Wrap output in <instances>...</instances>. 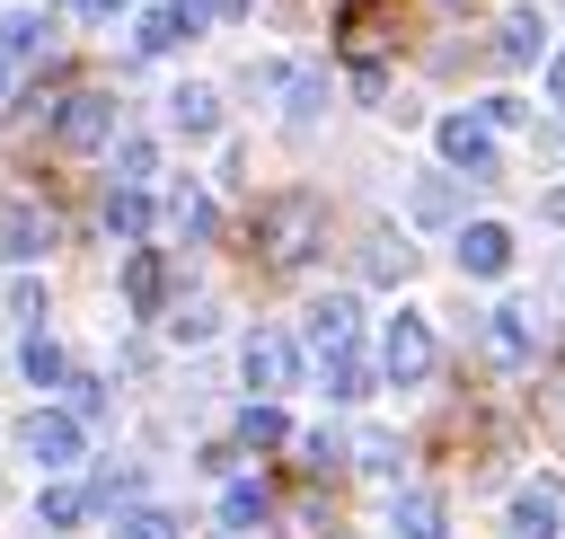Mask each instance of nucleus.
I'll return each mask as SVG.
<instances>
[{
	"mask_svg": "<svg viewBox=\"0 0 565 539\" xmlns=\"http://www.w3.org/2000/svg\"><path fill=\"white\" fill-rule=\"evenodd\" d=\"M71 9H79V18H97V27H106V18H124V9H132V0H71Z\"/></svg>",
	"mask_w": 565,
	"mask_h": 539,
	"instance_id": "nucleus-33",
	"label": "nucleus"
},
{
	"mask_svg": "<svg viewBox=\"0 0 565 539\" xmlns=\"http://www.w3.org/2000/svg\"><path fill=\"white\" fill-rule=\"evenodd\" d=\"M168 124L203 141V133H221V97H212L203 80H185V88H168Z\"/></svg>",
	"mask_w": 565,
	"mask_h": 539,
	"instance_id": "nucleus-14",
	"label": "nucleus"
},
{
	"mask_svg": "<svg viewBox=\"0 0 565 539\" xmlns=\"http://www.w3.org/2000/svg\"><path fill=\"white\" fill-rule=\"evenodd\" d=\"M44 247H53V221H44L35 203H9V212H0V256L26 265V256H44Z\"/></svg>",
	"mask_w": 565,
	"mask_h": 539,
	"instance_id": "nucleus-12",
	"label": "nucleus"
},
{
	"mask_svg": "<svg viewBox=\"0 0 565 539\" xmlns=\"http://www.w3.org/2000/svg\"><path fill=\"white\" fill-rule=\"evenodd\" d=\"M353 459H362L371 477H397V442H388V433H362V451H353Z\"/></svg>",
	"mask_w": 565,
	"mask_h": 539,
	"instance_id": "nucleus-30",
	"label": "nucleus"
},
{
	"mask_svg": "<svg viewBox=\"0 0 565 539\" xmlns=\"http://www.w3.org/2000/svg\"><path fill=\"white\" fill-rule=\"evenodd\" d=\"M282 80H291V88H282L291 124H309V115H318V97H327V88H318V71H282Z\"/></svg>",
	"mask_w": 565,
	"mask_h": 539,
	"instance_id": "nucleus-28",
	"label": "nucleus"
},
{
	"mask_svg": "<svg viewBox=\"0 0 565 539\" xmlns=\"http://www.w3.org/2000/svg\"><path fill=\"white\" fill-rule=\"evenodd\" d=\"M362 265H371V274H380V283H406V274H415V247H406V239H388V230H380V239H371V247H362Z\"/></svg>",
	"mask_w": 565,
	"mask_h": 539,
	"instance_id": "nucleus-22",
	"label": "nucleus"
},
{
	"mask_svg": "<svg viewBox=\"0 0 565 539\" xmlns=\"http://www.w3.org/2000/svg\"><path fill=\"white\" fill-rule=\"evenodd\" d=\"M494 353H503V362H530V353H539V318H530V300H503V309H494Z\"/></svg>",
	"mask_w": 565,
	"mask_h": 539,
	"instance_id": "nucleus-16",
	"label": "nucleus"
},
{
	"mask_svg": "<svg viewBox=\"0 0 565 539\" xmlns=\"http://www.w3.org/2000/svg\"><path fill=\"white\" fill-rule=\"evenodd\" d=\"M168 221H177L185 239H212V194H203V186H177V203H168Z\"/></svg>",
	"mask_w": 565,
	"mask_h": 539,
	"instance_id": "nucleus-23",
	"label": "nucleus"
},
{
	"mask_svg": "<svg viewBox=\"0 0 565 539\" xmlns=\"http://www.w3.org/2000/svg\"><path fill=\"white\" fill-rule=\"evenodd\" d=\"M265 512H274L265 477H230V486H221V521H230V530H247V521H265Z\"/></svg>",
	"mask_w": 565,
	"mask_h": 539,
	"instance_id": "nucleus-20",
	"label": "nucleus"
},
{
	"mask_svg": "<svg viewBox=\"0 0 565 539\" xmlns=\"http://www.w3.org/2000/svg\"><path fill=\"white\" fill-rule=\"evenodd\" d=\"M238 9H256V0H212V18H238Z\"/></svg>",
	"mask_w": 565,
	"mask_h": 539,
	"instance_id": "nucleus-36",
	"label": "nucleus"
},
{
	"mask_svg": "<svg viewBox=\"0 0 565 539\" xmlns=\"http://www.w3.org/2000/svg\"><path fill=\"white\" fill-rule=\"evenodd\" d=\"M35 512H44L53 530H71V521L88 512V495H79V486H44V495H35Z\"/></svg>",
	"mask_w": 565,
	"mask_h": 539,
	"instance_id": "nucleus-27",
	"label": "nucleus"
},
{
	"mask_svg": "<svg viewBox=\"0 0 565 539\" xmlns=\"http://www.w3.org/2000/svg\"><path fill=\"white\" fill-rule=\"evenodd\" d=\"M53 44V27H44V9H0V53L9 62H26V53H44Z\"/></svg>",
	"mask_w": 565,
	"mask_h": 539,
	"instance_id": "nucleus-17",
	"label": "nucleus"
},
{
	"mask_svg": "<svg viewBox=\"0 0 565 539\" xmlns=\"http://www.w3.org/2000/svg\"><path fill=\"white\" fill-rule=\"evenodd\" d=\"M124 309H132V318H159V309H168V256H159V247H132V256H124Z\"/></svg>",
	"mask_w": 565,
	"mask_h": 539,
	"instance_id": "nucleus-9",
	"label": "nucleus"
},
{
	"mask_svg": "<svg viewBox=\"0 0 565 539\" xmlns=\"http://www.w3.org/2000/svg\"><path fill=\"white\" fill-rule=\"evenodd\" d=\"M141 230H150V194L141 186H115L106 194V239H141Z\"/></svg>",
	"mask_w": 565,
	"mask_h": 539,
	"instance_id": "nucleus-21",
	"label": "nucleus"
},
{
	"mask_svg": "<svg viewBox=\"0 0 565 539\" xmlns=\"http://www.w3.org/2000/svg\"><path fill=\"white\" fill-rule=\"evenodd\" d=\"M424 371H433V327H424L415 309H397V318H388V336H380V380L415 389Z\"/></svg>",
	"mask_w": 565,
	"mask_h": 539,
	"instance_id": "nucleus-5",
	"label": "nucleus"
},
{
	"mask_svg": "<svg viewBox=\"0 0 565 539\" xmlns=\"http://www.w3.org/2000/svg\"><path fill=\"white\" fill-rule=\"evenodd\" d=\"M459 265H468V274H503V265H512V230H503V221H468V230H459Z\"/></svg>",
	"mask_w": 565,
	"mask_h": 539,
	"instance_id": "nucleus-11",
	"label": "nucleus"
},
{
	"mask_svg": "<svg viewBox=\"0 0 565 539\" xmlns=\"http://www.w3.org/2000/svg\"><path fill=\"white\" fill-rule=\"evenodd\" d=\"M433 141H441V159H450L459 177H477V186L503 168V159H494V133H486L477 115H441V124H433Z\"/></svg>",
	"mask_w": 565,
	"mask_h": 539,
	"instance_id": "nucleus-6",
	"label": "nucleus"
},
{
	"mask_svg": "<svg viewBox=\"0 0 565 539\" xmlns=\"http://www.w3.org/2000/svg\"><path fill=\"white\" fill-rule=\"evenodd\" d=\"M203 18H212V0H159V9L141 18V53H177Z\"/></svg>",
	"mask_w": 565,
	"mask_h": 539,
	"instance_id": "nucleus-10",
	"label": "nucleus"
},
{
	"mask_svg": "<svg viewBox=\"0 0 565 539\" xmlns=\"http://www.w3.org/2000/svg\"><path fill=\"white\" fill-rule=\"evenodd\" d=\"M282 433H291V424H282V415H274L265 398H247V415H238V442H247V451H274Z\"/></svg>",
	"mask_w": 565,
	"mask_h": 539,
	"instance_id": "nucleus-24",
	"label": "nucleus"
},
{
	"mask_svg": "<svg viewBox=\"0 0 565 539\" xmlns=\"http://www.w3.org/2000/svg\"><path fill=\"white\" fill-rule=\"evenodd\" d=\"M18 433H26V459H35V468H71V459L88 451L79 415H62V406H35V415H26Z\"/></svg>",
	"mask_w": 565,
	"mask_h": 539,
	"instance_id": "nucleus-7",
	"label": "nucleus"
},
{
	"mask_svg": "<svg viewBox=\"0 0 565 539\" xmlns=\"http://www.w3.org/2000/svg\"><path fill=\"white\" fill-rule=\"evenodd\" d=\"M388 521H397V539H450V512H441V495H424V486H406V495L388 504Z\"/></svg>",
	"mask_w": 565,
	"mask_h": 539,
	"instance_id": "nucleus-13",
	"label": "nucleus"
},
{
	"mask_svg": "<svg viewBox=\"0 0 565 539\" xmlns=\"http://www.w3.org/2000/svg\"><path fill=\"white\" fill-rule=\"evenodd\" d=\"M556 521H565L556 486H521L512 495V539H556Z\"/></svg>",
	"mask_w": 565,
	"mask_h": 539,
	"instance_id": "nucleus-15",
	"label": "nucleus"
},
{
	"mask_svg": "<svg viewBox=\"0 0 565 539\" xmlns=\"http://www.w3.org/2000/svg\"><path fill=\"white\" fill-rule=\"evenodd\" d=\"M309 345H318L327 362H344V353H362V309H353V292H327V300L309 309Z\"/></svg>",
	"mask_w": 565,
	"mask_h": 539,
	"instance_id": "nucleus-8",
	"label": "nucleus"
},
{
	"mask_svg": "<svg viewBox=\"0 0 565 539\" xmlns=\"http://www.w3.org/2000/svg\"><path fill=\"white\" fill-rule=\"evenodd\" d=\"M106 141H115V88H71V97L53 106V150L88 159V150H106Z\"/></svg>",
	"mask_w": 565,
	"mask_h": 539,
	"instance_id": "nucleus-3",
	"label": "nucleus"
},
{
	"mask_svg": "<svg viewBox=\"0 0 565 539\" xmlns=\"http://www.w3.org/2000/svg\"><path fill=\"white\" fill-rule=\"evenodd\" d=\"M9 97H18V80H9V53H0V106H9Z\"/></svg>",
	"mask_w": 565,
	"mask_h": 539,
	"instance_id": "nucleus-37",
	"label": "nucleus"
},
{
	"mask_svg": "<svg viewBox=\"0 0 565 539\" xmlns=\"http://www.w3.org/2000/svg\"><path fill=\"white\" fill-rule=\"evenodd\" d=\"M371 380H380V371H371L362 353H344V362H327V398H362Z\"/></svg>",
	"mask_w": 565,
	"mask_h": 539,
	"instance_id": "nucleus-26",
	"label": "nucleus"
},
{
	"mask_svg": "<svg viewBox=\"0 0 565 539\" xmlns=\"http://www.w3.org/2000/svg\"><path fill=\"white\" fill-rule=\"evenodd\" d=\"M415 212H424V221H450V186H441V177H415Z\"/></svg>",
	"mask_w": 565,
	"mask_h": 539,
	"instance_id": "nucleus-31",
	"label": "nucleus"
},
{
	"mask_svg": "<svg viewBox=\"0 0 565 539\" xmlns=\"http://www.w3.org/2000/svg\"><path fill=\"white\" fill-rule=\"evenodd\" d=\"M547 97H556V106H565V53H556V62H547Z\"/></svg>",
	"mask_w": 565,
	"mask_h": 539,
	"instance_id": "nucleus-35",
	"label": "nucleus"
},
{
	"mask_svg": "<svg viewBox=\"0 0 565 539\" xmlns=\"http://www.w3.org/2000/svg\"><path fill=\"white\" fill-rule=\"evenodd\" d=\"M539 221H556V230H565V186H556V194H539Z\"/></svg>",
	"mask_w": 565,
	"mask_h": 539,
	"instance_id": "nucleus-34",
	"label": "nucleus"
},
{
	"mask_svg": "<svg viewBox=\"0 0 565 539\" xmlns=\"http://www.w3.org/2000/svg\"><path fill=\"white\" fill-rule=\"evenodd\" d=\"M318 239H327L318 194H274V203H256V221H247V247H256V265H274V274H300V265L318 256Z\"/></svg>",
	"mask_w": 565,
	"mask_h": 539,
	"instance_id": "nucleus-1",
	"label": "nucleus"
},
{
	"mask_svg": "<svg viewBox=\"0 0 565 539\" xmlns=\"http://www.w3.org/2000/svg\"><path fill=\"white\" fill-rule=\"evenodd\" d=\"M18 371H26L35 389H62V380H71V353H62L53 336H26V345H18Z\"/></svg>",
	"mask_w": 565,
	"mask_h": 539,
	"instance_id": "nucleus-19",
	"label": "nucleus"
},
{
	"mask_svg": "<svg viewBox=\"0 0 565 539\" xmlns=\"http://www.w3.org/2000/svg\"><path fill=\"white\" fill-rule=\"evenodd\" d=\"M106 150H115V177H124V186L150 177V141H106Z\"/></svg>",
	"mask_w": 565,
	"mask_h": 539,
	"instance_id": "nucleus-29",
	"label": "nucleus"
},
{
	"mask_svg": "<svg viewBox=\"0 0 565 539\" xmlns=\"http://www.w3.org/2000/svg\"><path fill=\"white\" fill-rule=\"evenodd\" d=\"M477 124H486V133H494V124H521V97H486V106H477Z\"/></svg>",
	"mask_w": 565,
	"mask_h": 539,
	"instance_id": "nucleus-32",
	"label": "nucleus"
},
{
	"mask_svg": "<svg viewBox=\"0 0 565 539\" xmlns=\"http://www.w3.org/2000/svg\"><path fill=\"white\" fill-rule=\"evenodd\" d=\"M547 44V9H503V62H539Z\"/></svg>",
	"mask_w": 565,
	"mask_h": 539,
	"instance_id": "nucleus-18",
	"label": "nucleus"
},
{
	"mask_svg": "<svg viewBox=\"0 0 565 539\" xmlns=\"http://www.w3.org/2000/svg\"><path fill=\"white\" fill-rule=\"evenodd\" d=\"M115 539H177V512H159V504H124Z\"/></svg>",
	"mask_w": 565,
	"mask_h": 539,
	"instance_id": "nucleus-25",
	"label": "nucleus"
},
{
	"mask_svg": "<svg viewBox=\"0 0 565 539\" xmlns=\"http://www.w3.org/2000/svg\"><path fill=\"white\" fill-rule=\"evenodd\" d=\"M388 35H397V0H353V9H344V27H335V62L362 80V97H380Z\"/></svg>",
	"mask_w": 565,
	"mask_h": 539,
	"instance_id": "nucleus-2",
	"label": "nucleus"
},
{
	"mask_svg": "<svg viewBox=\"0 0 565 539\" xmlns=\"http://www.w3.org/2000/svg\"><path fill=\"white\" fill-rule=\"evenodd\" d=\"M238 380H247V398H282V389L300 380V345H291L282 327H256L247 353H238Z\"/></svg>",
	"mask_w": 565,
	"mask_h": 539,
	"instance_id": "nucleus-4",
	"label": "nucleus"
}]
</instances>
